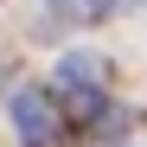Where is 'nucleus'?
<instances>
[{
    "label": "nucleus",
    "instance_id": "f257e3e1",
    "mask_svg": "<svg viewBox=\"0 0 147 147\" xmlns=\"http://www.w3.org/2000/svg\"><path fill=\"white\" fill-rule=\"evenodd\" d=\"M58 115H70V121H90L96 109L109 102L102 96V58L96 51H64L58 58Z\"/></svg>",
    "mask_w": 147,
    "mask_h": 147
},
{
    "label": "nucleus",
    "instance_id": "f03ea898",
    "mask_svg": "<svg viewBox=\"0 0 147 147\" xmlns=\"http://www.w3.org/2000/svg\"><path fill=\"white\" fill-rule=\"evenodd\" d=\"M13 128H19L26 147H51L58 128H64L58 96H51V90H19V96H13Z\"/></svg>",
    "mask_w": 147,
    "mask_h": 147
},
{
    "label": "nucleus",
    "instance_id": "7ed1b4c3",
    "mask_svg": "<svg viewBox=\"0 0 147 147\" xmlns=\"http://www.w3.org/2000/svg\"><path fill=\"white\" fill-rule=\"evenodd\" d=\"M70 7H77L83 19H96V13H109V0H70Z\"/></svg>",
    "mask_w": 147,
    "mask_h": 147
}]
</instances>
